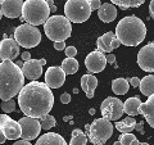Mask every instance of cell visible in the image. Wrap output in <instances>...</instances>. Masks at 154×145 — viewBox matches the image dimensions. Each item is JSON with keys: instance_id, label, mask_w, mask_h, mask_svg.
<instances>
[{"instance_id": "1", "label": "cell", "mask_w": 154, "mask_h": 145, "mask_svg": "<svg viewBox=\"0 0 154 145\" xmlns=\"http://www.w3.org/2000/svg\"><path fill=\"white\" fill-rule=\"evenodd\" d=\"M18 105L27 117L40 119L51 110L54 105V95L45 82L31 81L19 93Z\"/></svg>"}, {"instance_id": "2", "label": "cell", "mask_w": 154, "mask_h": 145, "mask_svg": "<svg viewBox=\"0 0 154 145\" xmlns=\"http://www.w3.org/2000/svg\"><path fill=\"white\" fill-rule=\"evenodd\" d=\"M25 88V75L22 68L12 60H4L0 64V98L3 101L19 95Z\"/></svg>"}, {"instance_id": "3", "label": "cell", "mask_w": 154, "mask_h": 145, "mask_svg": "<svg viewBox=\"0 0 154 145\" xmlns=\"http://www.w3.org/2000/svg\"><path fill=\"white\" fill-rule=\"evenodd\" d=\"M116 36L121 44L126 46H136L141 44L146 36V27L144 22L136 16L122 18L116 26Z\"/></svg>"}, {"instance_id": "4", "label": "cell", "mask_w": 154, "mask_h": 145, "mask_svg": "<svg viewBox=\"0 0 154 145\" xmlns=\"http://www.w3.org/2000/svg\"><path fill=\"white\" fill-rule=\"evenodd\" d=\"M50 13V7L45 0H27L23 4L22 18L32 26H38L45 25Z\"/></svg>"}, {"instance_id": "5", "label": "cell", "mask_w": 154, "mask_h": 145, "mask_svg": "<svg viewBox=\"0 0 154 145\" xmlns=\"http://www.w3.org/2000/svg\"><path fill=\"white\" fill-rule=\"evenodd\" d=\"M44 31L51 41H66L72 32L71 21L66 16H53L44 25Z\"/></svg>"}, {"instance_id": "6", "label": "cell", "mask_w": 154, "mask_h": 145, "mask_svg": "<svg viewBox=\"0 0 154 145\" xmlns=\"http://www.w3.org/2000/svg\"><path fill=\"white\" fill-rule=\"evenodd\" d=\"M113 128L114 125H112L110 121L105 118L94 119L91 125H86L88 137L90 143L94 145H104L113 135Z\"/></svg>"}, {"instance_id": "7", "label": "cell", "mask_w": 154, "mask_h": 145, "mask_svg": "<svg viewBox=\"0 0 154 145\" xmlns=\"http://www.w3.org/2000/svg\"><path fill=\"white\" fill-rule=\"evenodd\" d=\"M90 0H67L64 4V16L73 23H82L91 16Z\"/></svg>"}, {"instance_id": "8", "label": "cell", "mask_w": 154, "mask_h": 145, "mask_svg": "<svg viewBox=\"0 0 154 145\" xmlns=\"http://www.w3.org/2000/svg\"><path fill=\"white\" fill-rule=\"evenodd\" d=\"M14 40L18 42L19 46L31 49L40 44L41 33L36 26H32L30 23H23L14 30Z\"/></svg>"}, {"instance_id": "9", "label": "cell", "mask_w": 154, "mask_h": 145, "mask_svg": "<svg viewBox=\"0 0 154 145\" xmlns=\"http://www.w3.org/2000/svg\"><path fill=\"white\" fill-rule=\"evenodd\" d=\"M100 112H102L103 118L108 121H117L125 113V103H122L118 98L110 96L103 100L100 105Z\"/></svg>"}, {"instance_id": "10", "label": "cell", "mask_w": 154, "mask_h": 145, "mask_svg": "<svg viewBox=\"0 0 154 145\" xmlns=\"http://www.w3.org/2000/svg\"><path fill=\"white\" fill-rule=\"evenodd\" d=\"M0 134H3L7 140H17L22 137V127L19 122L12 119L7 114L0 116Z\"/></svg>"}, {"instance_id": "11", "label": "cell", "mask_w": 154, "mask_h": 145, "mask_svg": "<svg viewBox=\"0 0 154 145\" xmlns=\"http://www.w3.org/2000/svg\"><path fill=\"white\" fill-rule=\"evenodd\" d=\"M19 125L22 127V139L23 140H33L36 139L38 135H40V131L42 130L41 123L37 118H32V117H23L18 121Z\"/></svg>"}, {"instance_id": "12", "label": "cell", "mask_w": 154, "mask_h": 145, "mask_svg": "<svg viewBox=\"0 0 154 145\" xmlns=\"http://www.w3.org/2000/svg\"><path fill=\"white\" fill-rule=\"evenodd\" d=\"M137 64L145 72H154V41L143 46L137 53Z\"/></svg>"}, {"instance_id": "13", "label": "cell", "mask_w": 154, "mask_h": 145, "mask_svg": "<svg viewBox=\"0 0 154 145\" xmlns=\"http://www.w3.org/2000/svg\"><path fill=\"white\" fill-rule=\"evenodd\" d=\"M107 55H104V53L100 50L91 51L90 54L85 58V66L89 72L91 73H99L102 72L105 66H107Z\"/></svg>"}, {"instance_id": "14", "label": "cell", "mask_w": 154, "mask_h": 145, "mask_svg": "<svg viewBox=\"0 0 154 145\" xmlns=\"http://www.w3.org/2000/svg\"><path fill=\"white\" fill-rule=\"evenodd\" d=\"M66 81V72L62 67H49L45 72V84L50 89H59Z\"/></svg>"}, {"instance_id": "15", "label": "cell", "mask_w": 154, "mask_h": 145, "mask_svg": "<svg viewBox=\"0 0 154 145\" xmlns=\"http://www.w3.org/2000/svg\"><path fill=\"white\" fill-rule=\"evenodd\" d=\"M19 54V44L14 39H4L0 42V58L2 62L13 60Z\"/></svg>"}, {"instance_id": "16", "label": "cell", "mask_w": 154, "mask_h": 145, "mask_svg": "<svg viewBox=\"0 0 154 145\" xmlns=\"http://www.w3.org/2000/svg\"><path fill=\"white\" fill-rule=\"evenodd\" d=\"M23 4L22 0H4L2 3V16L7 18H18L22 16Z\"/></svg>"}, {"instance_id": "17", "label": "cell", "mask_w": 154, "mask_h": 145, "mask_svg": "<svg viewBox=\"0 0 154 145\" xmlns=\"http://www.w3.org/2000/svg\"><path fill=\"white\" fill-rule=\"evenodd\" d=\"M22 72L25 77H27L31 81H36L38 77L42 75V64L41 60L37 59H31L25 62V64L22 67Z\"/></svg>"}, {"instance_id": "18", "label": "cell", "mask_w": 154, "mask_h": 145, "mask_svg": "<svg viewBox=\"0 0 154 145\" xmlns=\"http://www.w3.org/2000/svg\"><path fill=\"white\" fill-rule=\"evenodd\" d=\"M139 112L145 117L146 122L150 125V127L154 128V94L149 96L146 101L141 103Z\"/></svg>"}, {"instance_id": "19", "label": "cell", "mask_w": 154, "mask_h": 145, "mask_svg": "<svg viewBox=\"0 0 154 145\" xmlns=\"http://www.w3.org/2000/svg\"><path fill=\"white\" fill-rule=\"evenodd\" d=\"M98 17L100 21H103L104 23L113 22L116 17H117V9H116L114 4H109V3L103 4L98 11Z\"/></svg>"}, {"instance_id": "20", "label": "cell", "mask_w": 154, "mask_h": 145, "mask_svg": "<svg viewBox=\"0 0 154 145\" xmlns=\"http://www.w3.org/2000/svg\"><path fill=\"white\" fill-rule=\"evenodd\" d=\"M36 145H68V144L66 143L63 136H60L59 134L48 132V134L41 135L37 139Z\"/></svg>"}, {"instance_id": "21", "label": "cell", "mask_w": 154, "mask_h": 145, "mask_svg": "<svg viewBox=\"0 0 154 145\" xmlns=\"http://www.w3.org/2000/svg\"><path fill=\"white\" fill-rule=\"evenodd\" d=\"M98 86V79L93 75H84L81 77V88L85 91L86 96L91 99L94 96V91Z\"/></svg>"}, {"instance_id": "22", "label": "cell", "mask_w": 154, "mask_h": 145, "mask_svg": "<svg viewBox=\"0 0 154 145\" xmlns=\"http://www.w3.org/2000/svg\"><path fill=\"white\" fill-rule=\"evenodd\" d=\"M116 39V33L113 32H107L104 33L103 36H100L98 40H96V45H98V50H100L102 53H112V42Z\"/></svg>"}, {"instance_id": "23", "label": "cell", "mask_w": 154, "mask_h": 145, "mask_svg": "<svg viewBox=\"0 0 154 145\" xmlns=\"http://www.w3.org/2000/svg\"><path fill=\"white\" fill-rule=\"evenodd\" d=\"M136 125H137V122H136V119H135L134 117H127V118H125L123 121L116 122L114 127L122 134H131L134 130L136 128Z\"/></svg>"}, {"instance_id": "24", "label": "cell", "mask_w": 154, "mask_h": 145, "mask_svg": "<svg viewBox=\"0 0 154 145\" xmlns=\"http://www.w3.org/2000/svg\"><path fill=\"white\" fill-rule=\"evenodd\" d=\"M140 105H141V100L134 96V98H128L126 101H125V113H127L128 116H137L139 113V109H140Z\"/></svg>"}, {"instance_id": "25", "label": "cell", "mask_w": 154, "mask_h": 145, "mask_svg": "<svg viewBox=\"0 0 154 145\" xmlns=\"http://www.w3.org/2000/svg\"><path fill=\"white\" fill-rule=\"evenodd\" d=\"M140 91L143 95L148 96V98L154 94V75H148L141 80Z\"/></svg>"}, {"instance_id": "26", "label": "cell", "mask_w": 154, "mask_h": 145, "mask_svg": "<svg viewBox=\"0 0 154 145\" xmlns=\"http://www.w3.org/2000/svg\"><path fill=\"white\" fill-rule=\"evenodd\" d=\"M130 82L126 79H114L112 81V91L116 95H125L128 91Z\"/></svg>"}, {"instance_id": "27", "label": "cell", "mask_w": 154, "mask_h": 145, "mask_svg": "<svg viewBox=\"0 0 154 145\" xmlns=\"http://www.w3.org/2000/svg\"><path fill=\"white\" fill-rule=\"evenodd\" d=\"M109 2L114 4V5H118L123 11H126V9L130 8H137L143 5L145 0H109Z\"/></svg>"}, {"instance_id": "28", "label": "cell", "mask_w": 154, "mask_h": 145, "mask_svg": "<svg viewBox=\"0 0 154 145\" xmlns=\"http://www.w3.org/2000/svg\"><path fill=\"white\" fill-rule=\"evenodd\" d=\"M62 69L66 72V75H73L79 71V62H77L75 58H66V59L62 62Z\"/></svg>"}, {"instance_id": "29", "label": "cell", "mask_w": 154, "mask_h": 145, "mask_svg": "<svg viewBox=\"0 0 154 145\" xmlns=\"http://www.w3.org/2000/svg\"><path fill=\"white\" fill-rule=\"evenodd\" d=\"M88 139V135H85L80 128H75L72 131V139L69 141V145H86Z\"/></svg>"}, {"instance_id": "30", "label": "cell", "mask_w": 154, "mask_h": 145, "mask_svg": "<svg viewBox=\"0 0 154 145\" xmlns=\"http://www.w3.org/2000/svg\"><path fill=\"white\" fill-rule=\"evenodd\" d=\"M40 123H41V127H42V130H49V128H51V127H54L55 126V118L53 117V116H44V117H41L40 118Z\"/></svg>"}, {"instance_id": "31", "label": "cell", "mask_w": 154, "mask_h": 145, "mask_svg": "<svg viewBox=\"0 0 154 145\" xmlns=\"http://www.w3.org/2000/svg\"><path fill=\"white\" fill-rule=\"evenodd\" d=\"M2 109L4 110V113H12V112H14V110H16V101H14L13 99L3 101Z\"/></svg>"}, {"instance_id": "32", "label": "cell", "mask_w": 154, "mask_h": 145, "mask_svg": "<svg viewBox=\"0 0 154 145\" xmlns=\"http://www.w3.org/2000/svg\"><path fill=\"white\" fill-rule=\"evenodd\" d=\"M134 140H136V136L132 134H122L121 137H119V143L122 145H131V143Z\"/></svg>"}, {"instance_id": "33", "label": "cell", "mask_w": 154, "mask_h": 145, "mask_svg": "<svg viewBox=\"0 0 154 145\" xmlns=\"http://www.w3.org/2000/svg\"><path fill=\"white\" fill-rule=\"evenodd\" d=\"M64 53H66L67 58H75L77 55V49L75 46H68V48H66Z\"/></svg>"}, {"instance_id": "34", "label": "cell", "mask_w": 154, "mask_h": 145, "mask_svg": "<svg viewBox=\"0 0 154 145\" xmlns=\"http://www.w3.org/2000/svg\"><path fill=\"white\" fill-rule=\"evenodd\" d=\"M102 5H103V4H102L100 0H90V7H91L93 11H99Z\"/></svg>"}, {"instance_id": "35", "label": "cell", "mask_w": 154, "mask_h": 145, "mask_svg": "<svg viewBox=\"0 0 154 145\" xmlns=\"http://www.w3.org/2000/svg\"><path fill=\"white\" fill-rule=\"evenodd\" d=\"M140 82H141V80L137 79V77H132V79H130V85H131L132 88H139V86H140Z\"/></svg>"}, {"instance_id": "36", "label": "cell", "mask_w": 154, "mask_h": 145, "mask_svg": "<svg viewBox=\"0 0 154 145\" xmlns=\"http://www.w3.org/2000/svg\"><path fill=\"white\" fill-rule=\"evenodd\" d=\"M60 101L63 104H68L69 101H71V95L68 93H64V94H62L60 95Z\"/></svg>"}, {"instance_id": "37", "label": "cell", "mask_w": 154, "mask_h": 145, "mask_svg": "<svg viewBox=\"0 0 154 145\" xmlns=\"http://www.w3.org/2000/svg\"><path fill=\"white\" fill-rule=\"evenodd\" d=\"M54 49L59 50H66V42L64 41H59V42H54Z\"/></svg>"}, {"instance_id": "38", "label": "cell", "mask_w": 154, "mask_h": 145, "mask_svg": "<svg viewBox=\"0 0 154 145\" xmlns=\"http://www.w3.org/2000/svg\"><path fill=\"white\" fill-rule=\"evenodd\" d=\"M107 62H108L109 64H114V63H116V55L112 54V53L107 54Z\"/></svg>"}, {"instance_id": "39", "label": "cell", "mask_w": 154, "mask_h": 145, "mask_svg": "<svg viewBox=\"0 0 154 145\" xmlns=\"http://www.w3.org/2000/svg\"><path fill=\"white\" fill-rule=\"evenodd\" d=\"M13 145H32L30 141H28V140H19V141H16V143H14Z\"/></svg>"}, {"instance_id": "40", "label": "cell", "mask_w": 154, "mask_h": 145, "mask_svg": "<svg viewBox=\"0 0 154 145\" xmlns=\"http://www.w3.org/2000/svg\"><path fill=\"white\" fill-rule=\"evenodd\" d=\"M149 13H150V17L154 19V0L150 2V5H149Z\"/></svg>"}, {"instance_id": "41", "label": "cell", "mask_w": 154, "mask_h": 145, "mask_svg": "<svg viewBox=\"0 0 154 145\" xmlns=\"http://www.w3.org/2000/svg\"><path fill=\"white\" fill-rule=\"evenodd\" d=\"M22 59L27 62V60H31V54L28 51H25V53H22Z\"/></svg>"}, {"instance_id": "42", "label": "cell", "mask_w": 154, "mask_h": 145, "mask_svg": "<svg viewBox=\"0 0 154 145\" xmlns=\"http://www.w3.org/2000/svg\"><path fill=\"white\" fill-rule=\"evenodd\" d=\"M48 4H49V7H50L51 13H55L57 12V7L54 5V2H53V0H48Z\"/></svg>"}, {"instance_id": "43", "label": "cell", "mask_w": 154, "mask_h": 145, "mask_svg": "<svg viewBox=\"0 0 154 145\" xmlns=\"http://www.w3.org/2000/svg\"><path fill=\"white\" fill-rule=\"evenodd\" d=\"M119 44H121V41L117 39V36H116V39H114L113 42H112V49H117V48L119 46Z\"/></svg>"}, {"instance_id": "44", "label": "cell", "mask_w": 154, "mask_h": 145, "mask_svg": "<svg viewBox=\"0 0 154 145\" xmlns=\"http://www.w3.org/2000/svg\"><path fill=\"white\" fill-rule=\"evenodd\" d=\"M135 130H137V131H141V132H144V122H137V125H136V128Z\"/></svg>"}, {"instance_id": "45", "label": "cell", "mask_w": 154, "mask_h": 145, "mask_svg": "<svg viewBox=\"0 0 154 145\" xmlns=\"http://www.w3.org/2000/svg\"><path fill=\"white\" fill-rule=\"evenodd\" d=\"M131 145H140V143H139V140L136 139V140H134V141L131 143Z\"/></svg>"}, {"instance_id": "46", "label": "cell", "mask_w": 154, "mask_h": 145, "mask_svg": "<svg viewBox=\"0 0 154 145\" xmlns=\"http://www.w3.org/2000/svg\"><path fill=\"white\" fill-rule=\"evenodd\" d=\"M40 60H41V64H42V66L46 64V60H45V59H40Z\"/></svg>"}, {"instance_id": "47", "label": "cell", "mask_w": 154, "mask_h": 145, "mask_svg": "<svg viewBox=\"0 0 154 145\" xmlns=\"http://www.w3.org/2000/svg\"><path fill=\"white\" fill-rule=\"evenodd\" d=\"M113 145H122V144H121V143H119V141H116V143H114Z\"/></svg>"}, {"instance_id": "48", "label": "cell", "mask_w": 154, "mask_h": 145, "mask_svg": "<svg viewBox=\"0 0 154 145\" xmlns=\"http://www.w3.org/2000/svg\"><path fill=\"white\" fill-rule=\"evenodd\" d=\"M140 145H150V144H148V143H140Z\"/></svg>"}]
</instances>
